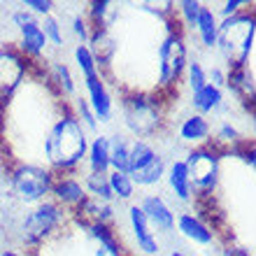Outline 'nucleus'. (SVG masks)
I'll return each instance as SVG.
<instances>
[{
    "mask_svg": "<svg viewBox=\"0 0 256 256\" xmlns=\"http://www.w3.org/2000/svg\"><path fill=\"white\" fill-rule=\"evenodd\" d=\"M88 138L91 135L72 114L70 102H66L42 138L40 158L54 175H77L86 158Z\"/></svg>",
    "mask_w": 256,
    "mask_h": 256,
    "instance_id": "1",
    "label": "nucleus"
},
{
    "mask_svg": "<svg viewBox=\"0 0 256 256\" xmlns=\"http://www.w3.org/2000/svg\"><path fill=\"white\" fill-rule=\"evenodd\" d=\"M254 38L256 19L252 7L233 14L228 19H219V38H216L214 52H219L222 66L226 70L247 68L252 52H254Z\"/></svg>",
    "mask_w": 256,
    "mask_h": 256,
    "instance_id": "2",
    "label": "nucleus"
},
{
    "mask_svg": "<svg viewBox=\"0 0 256 256\" xmlns=\"http://www.w3.org/2000/svg\"><path fill=\"white\" fill-rule=\"evenodd\" d=\"M66 226H70V212L49 198V200L30 208L21 216L19 240L28 252L38 254L44 244H49L54 238L61 236V230Z\"/></svg>",
    "mask_w": 256,
    "mask_h": 256,
    "instance_id": "3",
    "label": "nucleus"
},
{
    "mask_svg": "<svg viewBox=\"0 0 256 256\" xmlns=\"http://www.w3.org/2000/svg\"><path fill=\"white\" fill-rule=\"evenodd\" d=\"M186 63H189L186 30L175 19L166 28V35L156 44V88L158 91L177 88V84L184 77Z\"/></svg>",
    "mask_w": 256,
    "mask_h": 256,
    "instance_id": "4",
    "label": "nucleus"
},
{
    "mask_svg": "<svg viewBox=\"0 0 256 256\" xmlns=\"http://www.w3.org/2000/svg\"><path fill=\"white\" fill-rule=\"evenodd\" d=\"M122 122L130 140H152L163 124V105L152 94L128 91L122 98Z\"/></svg>",
    "mask_w": 256,
    "mask_h": 256,
    "instance_id": "5",
    "label": "nucleus"
},
{
    "mask_svg": "<svg viewBox=\"0 0 256 256\" xmlns=\"http://www.w3.org/2000/svg\"><path fill=\"white\" fill-rule=\"evenodd\" d=\"M54 172L35 161H14L10 166L7 180L14 198L24 205H40L49 200L52 196V184H54Z\"/></svg>",
    "mask_w": 256,
    "mask_h": 256,
    "instance_id": "6",
    "label": "nucleus"
},
{
    "mask_svg": "<svg viewBox=\"0 0 256 256\" xmlns=\"http://www.w3.org/2000/svg\"><path fill=\"white\" fill-rule=\"evenodd\" d=\"M222 158L224 154L212 142L200 144V147H191L186 152V156L182 158L184 166H186V172H189L191 184H194V191L200 194L202 198H210L216 191V186H219Z\"/></svg>",
    "mask_w": 256,
    "mask_h": 256,
    "instance_id": "7",
    "label": "nucleus"
},
{
    "mask_svg": "<svg viewBox=\"0 0 256 256\" xmlns=\"http://www.w3.org/2000/svg\"><path fill=\"white\" fill-rule=\"evenodd\" d=\"M33 63L14 49V44H2L0 54V102H7L16 94V88L30 77Z\"/></svg>",
    "mask_w": 256,
    "mask_h": 256,
    "instance_id": "8",
    "label": "nucleus"
},
{
    "mask_svg": "<svg viewBox=\"0 0 256 256\" xmlns=\"http://www.w3.org/2000/svg\"><path fill=\"white\" fill-rule=\"evenodd\" d=\"M126 222L128 228H130V236H133L135 250L140 252V256H158L161 254V240L156 236L152 226H149L147 216L140 210L138 202H128L126 208Z\"/></svg>",
    "mask_w": 256,
    "mask_h": 256,
    "instance_id": "9",
    "label": "nucleus"
},
{
    "mask_svg": "<svg viewBox=\"0 0 256 256\" xmlns=\"http://www.w3.org/2000/svg\"><path fill=\"white\" fill-rule=\"evenodd\" d=\"M82 84H84V98H86L88 108L94 110L98 126L110 124L112 116H114V96L108 88L105 74L100 72L94 74V77H86V80H82Z\"/></svg>",
    "mask_w": 256,
    "mask_h": 256,
    "instance_id": "10",
    "label": "nucleus"
},
{
    "mask_svg": "<svg viewBox=\"0 0 256 256\" xmlns=\"http://www.w3.org/2000/svg\"><path fill=\"white\" fill-rule=\"evenodd\" d=\"M140 210L147 216L149 226L156 236H172L175 233V210L170 208V202L161 194H144L138 200Z\"/></svg>",
    "mask_w": 256,
    "mask_h": 256,
    "instance_id": "11",
    "label": "nucleus"
},
{
    "mask_svg": "<svg viewBox=\"0 0 256 256\" xmlns=\"http://www.w3.org/2000/svg\"><path fill=\"white\" fill-rule=\"evenodd\" d=\"M175 230L184 240H189L191 244H198V247H210V244L216 242L214 226L205 222L200 214H196L194 210H186V212H180V214H177Z\"/></svg>",
    "mask_w": 256,
    "mask_h": 256,
    "instance_id": "12",
    "label": "nucleus"
},
{
    "mask_svg": "<svg viewBox=\"0 0 256 256\" xmlns=\"http://www.w3.org/2000/svg\"><path fill=\"white\" fill-rule=\"evenodd\" d=\"M16 33H19V38H16L14 49H16L26 61L40 63V58L47 54V47H49L47 38H44V30H42L40 19L30 21V24H26V26H21Z\"/></svg>",
    "mask_w": 256,
    "mask_h": 256,
    "instance_id": "13",
    "label": "nucleus"
},
{
    "mask_svg": "<svg viewBox=\"0 0 256 256\" xmlns=\"http://www.w3.org/2000/svg\"><path fill=\"white\" fill-rule=\"evenodd\" d=\"M56 205H61L68 212H74L88 196L84 191L82 177L77 175H56L54 184H52V196H49Z\"/></svg>",
    "mask_w": 256,
    "mask_h": 256,
    "instance_id": "14",
    "label": "nucleus"
},
{
    "mask_svg": "<svg viewBox=\"0 0 256 256\" xmlns=\"http://www.w3.org/2000/svg\"><path fill=\"white\" fill-rule=\"evenodd\" d=\"M163 180L168 182V189L175 200L184 202V205H189V202L196 200L194 184H191L189 172H186V166H184L182 158L168 161V168H166V177H163Z\"/></svg>",
    "mask_w": 256,
    "mask_h": 256,
    "instance_id": "15",
    "label": "nucleus"
},
{
    "mask_svg": "<svg viewBox=\"0 0 256 256\" xmlns=\"http://www.w3.org/2000/svg\"><path fill=\"white\" fill-rule=\"evenodd\" d=\"M177 138H180V142L189 144V147L208 144L212 140V122H210L208 116H200L191 112L177 126Z\"/></svg>",
    "mask_w": 256,
    "mask_h": 256,
    "instance_id": "16",
    "label": "nucleus"
},
{
    "mask_svg": "<svg viewBox=\"0 0 256 256\" xmlns=\"http://www.w3.org/2000/svg\"><path fill=\"white\" fill-rule=\"evenodd\" d=\"M44 80L49 82V86L56 91L58 98H74L77 96V82H74L72 68L68 66L66 61L56 58L49 63V70H44Z\"/></svg>",
    "mask_w": 256,
    "mask_h": 256,
    "instance_id": "17",
    "label": "nucleus"
},
{
    "mask_svg": "<svg viewBox=\"0 0 256 256\" xmlns=\"http://www.w3.org/2000/svg\"><path fill=\"white\" fill-rule=\"evenodd\" d=\"M86 172L96 175H108L110 172V135L108 133H96L88 138L86 149Z\"/></svg>",
    "mask_w": 256,
    "mask_h": 256,
    "instance_id": "18",
    "label": "nucleus"
},
{
    "mask_svg": "<svg viewBox=\"0 0 256 256\" xmlns=\"http://www.w3.org/2000/svg\"><path fill=\"white\" fill-rule=\"evenodd\" d=\"M189 105H191V110H194V114L210 116V114H214V112L226 108V94H224L222 88L212 86V84H205V86L198 88L196 94H191Z\"/></svg>",
    "mask_w": 256,
    "mask_h": 256,
    "instance_id": "19",
    "label": "nucleus"
},
{
    "mask_svg": "<svg viewBox=\"0 0 256 256\" xmlns=\"http://www.w3.org/2000/svg\"><path fill=\"white\" fill-rule=\"evenodd\" d=\"M196 38L200 42L202 52H214L216 49V38H219V16L214 14L212 7H208L202 2V10L198 14V21H196Z\"/></svg>",
    "mask_w": 256,
    "mask_h": 256,
    "instance_id": "20",
    "label": "nucleus"
},
{
    "mask_svg": "<svg viewBox=\"0 0 256 256\" xmlns=\"http://www.w3.org/2000/svg\"><path fill=\"white\" fill-rule=\"evenodd\" d=\"M226 88L242 102L254 100V72L250 70V66L226 70Z\"/></svg>",
    "mask_w": 256,
    "mask_h": 256,
    "instance_id": "21",
    "label": "nucleus"
},
{
    "mask_svg": "<svg viewBox=\"0 0 256 256\" xmlns=\"http://www.w3.org/2000/svg\"><path fill=\"white\" fill-rule=\"evenodd\" d=\"M166 168H168V161H166V156L158 152V154L154 156V161L147 163V166L142 170H138V172H133L130 180H133V184L138 189H154V186H158V184L163 182Z\"/></svg>",
    "mask_w": 256,
    "mask_h": 256,
    "instance_id": "22",
    "label": "nucleus"
},
{
    "mask_svg": "<svg viewBox=\"0 0 256 256\" xmlns=\"http://www.w3.org/2000/svg\"><path fill=\"white\" fill-rule=\"evenodd\" d=\"M128 149H130V138L126 133L110 135V170L114 172H128Z\"/></svg>",
    "mask_w": 256,
    "mask_h": 256,
    "instance_id": "23",
    "label": "nucleus"
},
{
    "mask_svg": "<svg viewBox=\"0 0 256 256\" xmlns=\"http://www.w3.org/2000/svg\"><path fill=\"white\" fill-rule=\"evenodd\" d=\"M156 154H158V149L152 144V140H130V149H128V175H133V172L144 168L147 163H152Z\"/></svg>",
    "mask_w": 256,
    "mask_h": 256,
    "instance_id": "24",
    "label": "nucleus"
},
{
    "mask_svg": "<svg viewBox=\"0 0 256 256\" xmlns=\"http://www.w3.org/2000/svg\"><path fill=\"white\" fill-rule=\"evenodd\" d=\"M82 184H84V191H86L88 198H94V200H98V202H114L108 175L84 172V175H82Z\"/></svg>",
    "mask_w": 256,
    "mask_h": 256,
    "instance_id": "25",
    "label": "nucleus"
},
{
    "mask_svg": "<svg viewBox=\"0 0 256 256\" xmlns=\"http://www.w3.org/2000/svg\"><path fill=\"white\" fill-rule=\"evenodd\" d=\"M108 182H110V189H112V196H114V202H133V198L138 196V186L133 184L128 172L110 170Z\"/></svg>",
    "mask_w": 256,
    "mask_h": 256,
    "instance_id": "26",
    "label": "nucleus"
},
{
    "mask_svg": "<svg viewBox=\"0 0 256 256\" xmlns=\"http://www.w3.org/2000/svg\"><path fill=\"white\" fill-rule=\"evenodd\" d=\"M212 144H214L222 154H226V152H230L233 147H238V144H242V135H240V130H238L236 126L230 122H219V126L212 128Z\"/></svg>",
    "mask_w": 256,
    "mask_h": 256,
    "instance_id": "27",
    "label": "nucleus"
},
{
    "mask_svg": "<svg viewBox=\"0 0 256 256\" xmlns=\"http://www.w3.org/2000/svg\"><path fill=\"white\" fill-rule=\"evenodd\" d=\"M72 58H74V66H77L80 74H82V80L102 72L100 66H98V58H96V54L91 52L88 44H74L72 47Z\"/></svg>",
    "mask_w": 256,
    "mask_h": 256,
    "instance_id": "28",
    "label": "nucleus"
},
{
    "mask_svg": "<svg viewBox=\"0 0 256 256\" xmlns=\"http://www.w3.org/2000/svg\"><path fill=\"white\" fill-rule=\"evenodd\" d=\"M68 102H70V110H72V114L77 116V122L84 126V130H86L88 135L98 133V128L100 126H98V122H96V114H94V110L88 108L86 98H84L82 94H77L72 100H68Z\"/></svg>",
    "mask_w": 256,
    "mask_h": 256,
    "instance_id": "29",
    "label": "nucleus"
},
{
    "mask_svg": "<svg viewBox=\"0 0 256 256\" xmlns=\"http://www.w3.org/2000/svg\"><path fill=\"white\" fill-rule=\"evenodd\" d=\"M200 10H202L200 0H180V2H175V19H177V24H180L184 30H194Z\"/></svg>",
    "mask_w": 256,
    "mask_h": 256,
    "instance_id": "30",
    "label": "nucleus"
},
{
    "mask_svg": "<svg viewBox=\"0 0 256 256\" xmlns=\"http://www.w3.org/2000/svg\"><path fill=\"white\" fill-rule=\"evenodd\" d=\"M42 30H44V38L54 49H66V30H63V21L56 16V14H49L44 19H40Z\"/></svg>",
    "mask_w": 256,
    "mask_h": 256,
    "instance_id": "31",
    "label": "nucleus"
},
{
    "mask_svg": "<svg viewBox=\"0 0 256 256\" xmlns=\"http://www.w3.org/2000/svg\"><path fill=\"white\" fill-rule=\"evenodd\" d=\"M182 80L186 82V86H189L191 94H196L198 88H202L205 84H210V82H208V68L202 66L200 58H189Z\"/></svg>",
    "mask_w": 256,
    "mask_h": 256,
    "instance_id": "32",
    "label": "nucleus"
},
{
    "mask_svg": "<svg viewBox=\"0 0 256 256\" xmlns=\"http://www.w3.org/2000/svg\"><path fill=\"white\" fill-rule=\"evenodd\" d=\"M70 33L77 40V44H88V40H91V24H88L84 12L72 14V19H70Z\"/></svg>",
    "mask_w": 256,
    "mask_h": 256,
    "instance_id": "33",
    "label": "nucleus"
},
{
    "mask_svg": "<svg viewBox=\"0 0 256 256\" xmlns=\"http://www.w3.org/2000/svg\"><path fill=\"white\" fill-rule=\"evenodd\" d=\"M19 5L26 7L35 19H44V16H49V14L56 12L54 0H24V2H19Z\"/></svg>",
    "mask_w": 256,
    "mask_h": 256,
    "instance_id": "34",
    "label": "nucleus"
},
{
    "mask_svg": "<svg viewBox=\"0 0 256 256\" xmlns=\"http://www.w3.org/2000/svg\"><path fill=\"white\" fill-rule=\"evenodd\" d=\"M7 19H10V24H12L16 30H19L21 26H26V24H30V21H35V16L30 12H28L26 7H21V5H16V7H12L10 10V14H7Z\"/></svg>",
    "mask_w": 256,
    "mask_h": 256,
    "instance_id": "35",
    "label": "nucleus"
},
{
    "mask_svg": "<svg viewBox=\"0 0 256 256\" xmlns=\"http://www.w3.org/2000/svg\"><path fill=\"white\" fill-rule=\"evenodd\" d=\"M242 10H247V2H244V0H226V2H222V7H216L214 14L219 19H228V16L242 12Z\"/></svg>",
    "mask_w": 256,
    "mask_h": 256,
    "instance_id": "36",
    "label": "nucleus"
},
{
    "mask_svg": "<svg viewBox=\"0 0 256 256\" xmlns=\"http://www.w3.org/2000/svg\"><path fill=\"white\" fill-rule=\"evenodd\" d=\"M208 82L212 84V86L216 88H226V68L222 66V63H214V66L208 68Z\"/></svg>",
    "mask_w": 256,
    "mask_h": 256,
    "instance_id": "37",
    "label": "nucleus"
},
{
    "mask_svg": "<svg viewBox=\"0 0 256 256\" xmlns=\"http://www.w3.org/2000/svg\"><path fill=\"white\" fill-rule=\"evenodd\" d=\"M222 256H252L244 247H224Z\"/></svg>",
    "mask_w": 256,
    "mask_h": 256,
    "instance_id": "38",
    "label": "nucleus"
},
{
    "mask_svg": "<svg viewBox=\"0 0 256 256\" xmlns=\"http://www.w3.org/2000/svg\"><path fill=\"white\" fill-rule=\"evenodd\" d=\"M0 256H24V254H21L16 247H5V250L0 252Z\"/></svg>",
    "mask_w": 256,
    "mask_h": 256,
    "instance_id": "39",
    "label": "nucleus"
},
{
    "mask_svg": "<svg viewBox=\"0 0 256 256\" xmlns=\"http://www.w3.org/2000/svg\"><path fill=\"white\" fill-rule=\"evenodd\" d=\"M168 256H191V254H186V252H182V250H172Z\"/></svg>",
    "mask_w": 256,
    "mask_h": 256,
    "instance_id": "40",
    "label": "nucleus"
},
{
    "mask_svg": "<svg viewBox=\"0 0 256 256\" xmlns=\"http://www.w3.org/2000/svg\"><path fill=\"white\" fill-rule=\"evenodd\" d=\"M33 256H38V254H33Z\"/></svg>",
    "mask_w": 256,
    "mask_h": 256,
    "instance_id": "41",
    "label": "nucleus"
}]
</instances>
